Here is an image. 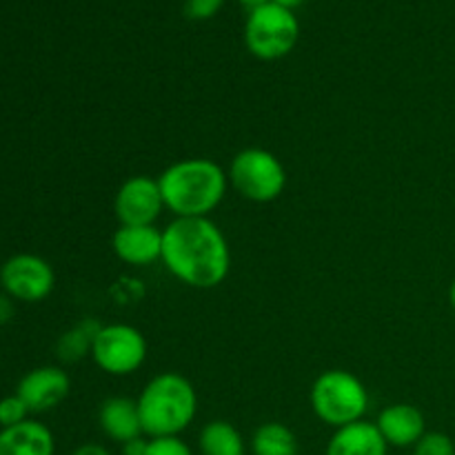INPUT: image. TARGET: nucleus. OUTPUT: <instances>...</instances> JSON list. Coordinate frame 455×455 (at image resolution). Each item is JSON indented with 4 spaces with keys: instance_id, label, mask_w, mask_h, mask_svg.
I'll use <instances>...</instances> for the list:
<instances>
[{
    "instance_id": "nucleus-1",
    "label": "nucleus",
    "mask_w": 455,
    "mask_h": 455,
    "mask_svg": "<svg viewBox=\"0 0 455 455\" xmlns=\"http://www.w3.org/2000/svg\"><path fill=\"white\" fill-rule=\"evenodd\" d=\"M164 269L194 289H216L231 271V247L212 218H173L163 229Z\"/></svg>"
},
{
    "instance_id": "nucleus-2",
    "label": "nucleus",
    "mask_w": 455,
    "mask_h": 455,
    "mask_svg": "<svg viewBox=\"0 0 455 455\" xmlns=\"http://www.w3.org/2000/svg\"><path fill=\"white\" fill-rule=\"evenodd\" d=\"M164 209L173 218H209L229 189V176L212 158H182L158 176Z\"/></svg>"
},
{
    "instance_id": "nucleus-3",
    "label": "nucleus",
    "mask_w": 455,
    "mask_h": 455,
    "mask_svg": "<svg viewBox=\"0 0 455 455\" xmlns=\"http://www.w3.org/2000/svg\"><path fill=\"white\" fill-rule=\"evenodd\" d=\"M147 438H169L189 429L198 413V394L189 378L164 371L151 378L136 398Z\"/></svg>"
},
{
    "instance_id": "nucleus-4",
    "label": "nucleus",
    "mask_w": 455,
    "mask_h": 455,
    "mask_svg": "<svg viewBox=\"0 0 455 455\" xmlns=\"http://www.w3.org/2000/svg\"><path fill=\"white\" fill-rule=\"evenodd\" d=\"M309 403L311 411L320 422L340 429V427L364 420L371 398L358 376L347 369H329L320 373L311 385Z\"/></svg>"
},
{
    "instance_id": "nucleus-5",
    "label": "nucleus",
    "mask_w": 455,
    "mask_h": 455,
    "mask_svg": "<svg viewBox=\"0 0 455 455\" xmlns=\"http://www.w3.org/2000/svg\"><path fill=\"white\" fill-rule=\"evenodd\" d=\"M229 185L249 203L267 204L278 200L287 187V169L283 160L262 147H247L231 158Z\"/></svg>"
},
{
    "instance_id": "nucleus-6",
    "label": "nucleus",
    "mask_w": 455,
    "mask_h": 455,
    "mask_svg": "<svg viewBox=\"0 0 455 455\" xmlns=\"http://www.w3.org/2000/svg\"><path fill=\"white\" fill-rule=\"evenodd\" d=\"M300 38V22L291 9L265 3L251 9L244 22V44L258 60H280L289 56Z\"/></svg>"
},
{
    "instance_id": "nucleus-7",
    "label": "nucleus",
    "mask_w": 455,
    "mask_h": 455,
    "mask_svg": "<svg viewBox=\"0 0 455 455\" xmlns=\"http://www.w3.org/2000/svg\"><path fill=\"white\" fill-rule=\"evenodd\" d=\"M149 347L140 329L132 324L114 323L98 329L92 345V358L107 376L124 378L136 373L145 364Z\"/></svg>"
},
{
    "instance_id": "nucleus-8",
    "label": "nucleus",
    "mask_w": 455,
    "mask_h": 455,
    "mask_svg": "<svg viewBox=\"0 0 455 455\" xmlns=\"http://www.w3.org/2000/svg\"><path fill=\"white\" fill-rule=\"evenodd\" d=\"M0 283L13 300L40 302L56 287V274L44 258L34 253H18L3 265Z\"/></svg>"
},
{
    "instance_id": "nucleus-9",
    "label": "nucleus",
    "mask_w": 455,
    "mask_h": 455,
    "mask_svg": "<svg viewBox=\"0 0 455 455\" xmlns=\"http://www.w3.org/2000/svg\"><path fill=\"white\" fill-rule=\"evenodd\" d=\"M164 212L158 178L132 176L120 185L114 198V213L120 225H156Z\"/></svg>"
},
{
    "instance_id": "nucleus-10",
    "label": "nucleus",
    "mask_w": 455,
    "mask_h": 455,
    "mask_svg": "<svg viewBox=\"0 0 455 455\" xmlns=\"http://www.w3.org/2000/svg\"><path fill=\"white\" fill-rule=\"evenodd\" d=\"M71 380L60 367H38L18 382L16 394L25 400L31 413L52 411L69 395Z\"/></svg>"
},
{
    "instance_id": "nucleus-11",
    "label": "nucleus",
    "mask_w": 455,
    "mask_h": 455,
    "mask_svg": "<svg viewBox=\"0 0 455 455\" xmlns=\"http://www.w3.org/2000/svg\"><path fill=\"white\" fill-rule=\"evenodd\" d=\"M111 249L124 265L149 267L163 258V229L156 225H120L111 238Z\"/></svg>"
},
{
    "instance_id": "nucleus-12",
    "label": "nucleus",
    "mask_w": 455,
    "mask_h": 455,
    "mask_svg": "<svg viewBox=\"0 0 455 455\" xmlns=\"http://www.w3.org/2000/svg\"><path fill=\"white\" fill-rule=\"evenodd\" d=\"M376 427L382 438H385V443L395 449H413L418 440L427 434L425 413L407 403H395L382 409Z\"/></svg>"
},
{
    "instance_id": "nucleus-13",
    "label": "nucleus",
    "mask_w": 455,
    "mask_h": 455,
    "mask_svg": "<svg viewBox=\"0 0 455 455\" xmlns=\"http://www.w3.org/2000/svg\"><path fill=\"white\" fill-rule=\"evenodd\" d=\"M98 425H100L102 434L107 438L118 444H124L129 440L145 435L138 403L132 398H124V395H114V398H107L100 404Z\"/></svg>"
},
{
    "instance_id": "nucleus-14",
    "label": "nucleus",
    "mask_w": 455,
    "mask_h": 455,
    "mask_svg": "<svg viewBox=\"0 0 455 455\" xmlns=\"http://www.w3.org/2000/svg\"><path fill=\"white\" fill-rule=\"evenodd\" d=\"M389 444L378 431L376 422L358 420L354 425L333 429L324 455H387Z\"/></svg>"
},
{
    "instance_id": "nucleus-15",
    "label": "nucleus",
    "mask_w": 455,
    "mask_h": 455,
    "mask_svg": "<svg viewBox=\"0 0 455 455\" xmlns=\"http://www.w3.org/2000/svg\"><path fill=\"white\" fill-rule=\"evenodd\" d=\"M53 434L38 420H25L0 431V455H53Z\"/></svg>"
},
{
    "instance_id": "nucleus-16",
    "label": "nucleus",
    "mask_w": 455,
    "mask_h": 455,
    "mask_svg": "<svg viewBox=\"0 0 455 455\" xmlns=\"http://www.w3.org/2000/svg\"><path fill=\"white\" fill-rule=\"evenodd\" d=\"M198 449L203 455H247L243 434L227 420H212L198 435Z\"/></svg>"
},
{
    "instance_id": "nucleus-17",
    "label": "nucleus",
    "mask_w": 455,
    "mask_h": 455,
    "mask_svg": "<svg viewBox=\"0 0 455 455\" xmlns=\"http://www.w3.org/2000/svg\"><path fill=\"white\" fill-rule=\"evenodd\" d=\"M253 455H300L298 438L283 422H265L251 435Z\"/></svg>"
},
{
    "instance_id": "nucleus-18",
    "label": "nucleus",
    "mask_w": 455,
    "mask_h": 455,
    "mask_svg": "<svg viewBox=\"0 0 455 455\" xmlns=\"http://www.w3.org/2000/svg\"><path fill=\"white\" fill-rule=\"evenodd\" d=\"M100 327L102 324L98 320L84 318L83 323H78L69 331L62 333L60 340H58V358L65 360V363H78L87 354L92 355L93 338H96Z\"/></svg>"
},
{
    "instance_id": "nucleus-19",
    "label": "nucleus",
    "mask_w": 455,
    "mask_h": 455,
    "mask_svg": "<svg viewBox=\"0 0 455 455\" xmlns=\"http://www.w3.org/2000/svg\"><path fill=\"white\" fill-rule=\"evenodd\" d=\"M413 455H455V443L443 431H427L413 447Z\"/></svg>"
},
{
    "instance_id": "nucleus-20",
    "label": "nucleus",
    "mask_w": 455,
    "mask_h": 455,
    "mask_svg": "<svg viewBox=\"0 0 455 455\" xmlns=\"http://www.w3.org/2000/svg\"><path fill=\"white\" fill-rule=\"evenodd\" d=\"M29 407H27L25 400L18 394L0 400V427L3 429H9V427H16L20 422L29 420Z\"/></svg>"
},
{
    "instance_id": "nucleus-21",
    "label": "nucleus",
    "mask_w": 455,
    "mask_h": 455,
    "mask_svg": "<svg viewBox=\"0 0 455 455\" xmlns=\"http://www.w3.org/2000/svg\"><path fill=\"white\" fill-rule=\"evenodd\" d=\"M147 455H194V451L180 435H169V438H149Z\"/></svg>"
},
{
    "instance_id": "nucleus-22",
    "label": "nucleus",
    "mask_w": 455,
    "mask_h": 455,
    "mask_svg": "<svg viewBox=\"0 0 455 455\" xmlns=\"http://www.w3.org/2000/svg\"><path fill=\"white\" fill-rule=\"evenodd\" d=\"M225 0H185V16L189 20H209L222 9Z\"/></svg>"
},
{
    "instance_id": "nucleus-23",
    "label": "nucleus",
    "mask_w": 455,
    "mask_h": 455,
    "mask_svg": "<svg viewBox=\"0 0 455 455\" xmlns=\"http://www.w3.org/2000/svg\"><path fill=\"white\" fill-rule=\"evenodd\" d=\"M123 447V455H147V447H149V438L140 435V438H133L129 443L120 444Z\"/></svg>"
},
{
    "instance_id": "nucleus-24",
    "label": "nucleus",
    "mask_w": 455,
    "mask_h": 455,
    "mask_svg": "<svg viewBox=\"0 0 455 455\" xmlns=\"http://www.w3.org/2000/svg\"><path fill=\"white\" fill-rule=\"evenodd\" d=\"M74 455H111V451L109 449L102 447V444L89 443V444H83V447L76 449Z\"/></svg>"
},
{
    "instance_id": "nucleus-25",
    "label": "nucleus",
    "mask_w": 455,
    "mask_h": 455,
    "mask_svg": "<svg viewBox=\"0 0 455 455\" xmlns=\"http://www.w3.org/2000/svg\"><path fill=\"white\" fill-rule=\"evenodd\" d=\"M12 314H13L12 300H9V298H4V296H0V324L9 323Z\"/></svg>"
},
{
    "instance_id": "nucleus-26",
    "label": "nucleus",
    "mask_w": 455,
    "mask_h": 455,
    "mask_svg": "<svg viewBox=\"0 0 455 455\" xmlns=\"http://www.w3.org/2000/svg\"><path fill=\"white\" fill-rule=\"evenodd\" d=\"M271 3H275V4H280V7H284V9H296V7H300L302 4V0H271Z\"/></svg>"
},
{
    "instance_id": "nucleus-27",
    "label": "nucleus",
    "mask_w": 455,
    "mask_h": 455,
    "mask_svg": "<svg viewBox=\"0 0 455 455\" xmlns=\"http://www.w3.org/2000/svg\"><path fill=\"white\" fill-rule=\"evenodd\" d=\"M238 3L243 4V7H247L249 12H251V9L260 7V4H265V3H271V0H238Z\"/></svg>"
},
{
    "instance_id": "nucleus-28",
    "label": "nucleus",
    "mask_w": 455,
    "mask_h": 455,
    "mask_svg": "<svg viewBox=\"0 0 455 455\" xmlns=\"http://www.w3.org/2000/svg\"><path fill=\"white\" fill-rule=\"evenodd\" d=\"M449 305H451V309L455 314V280L451 283V287H449Z\"/></svg>"
}]
</instances>
